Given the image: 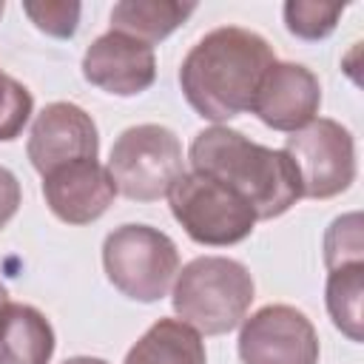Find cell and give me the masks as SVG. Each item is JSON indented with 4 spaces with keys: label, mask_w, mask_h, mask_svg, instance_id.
<instances>
[{
    "label": "cell",
    "mask_w": 364,
    "mask_h": 364,
    "mask_svg": "<svg viewBox=\"0 0 364 364\" xmlns=\"http://www.w3.org/2000/svg\"><path fill=\"white\" fill-rule=\"evenodd\" d=\"M293 162L307 199H330L344 193L355 179V142L353 134L327 117H316L293 131L282 148Z\"/></svg>",
    "instance_id": "obj_7"
},
{
    "label": "cell",
    "mask_w": 364,
    "mask_h": 364,
    "mask_svg": "<svg viewBox=\"0 0 364 364\" xmlns=\"http://www.w3.org/2000/svg\"><path fill=\"white\" fill-rule=\"evenodd\" d=\"M54 344V327L37 307L20 301L0 307V364H48Z\"/></svg>",
    "instance_id": "obj_13"
},
{
    "label": "cell",
    "mask_w": 364,
    "mask_h": 364,
    "mask_svg": "<svg viewBox=\"0 0 364 364\" xmlns=\"http://www.w3.org/2000/svg\"><path fill=\"white\" fill-rule=\"evenodd\" d=\"M196 3H176V0H122L111 9V31L128 34L154 48V43L165 40L176 31L191 14Z\"/></svg>",
    "instance_id": "obj_15"
},
{
    "label": "cell",
    "mask_w": 364,
    "mask_h": 364,
    "mask_svg": "<svg viewBox=\"0 0 364 364\" xmlns=\"http://www.w3.org/2000/svg\"><path fill=\"white\" fill-rule=\"evenodd\" d=\"M63 364H108V361L97 358V355H74V358H65Z\"/></svg>",
    "instance_id": "obj_22"
},
{
    "label": "cell",
    "mask_w": 364,
    "mask_h": 364,
    "mask_svg": "<svg viewBox=\"0 0 364 364\" xmlns=\"http://www.w3.org/2000/svg\"><path fill=\"white\" fill-rule=\"evenodd\" d=\"M6 301H9V290H6V284L0 282V307H3Z\"/></svg>",
    "instance_id": "obj_23"
},
{
    "label": "cell",
    "mask_w": 364,
    "mask_h": 364,
    "mask_svg": "<svg viewBox=\"0 0 364 364\" xmlns=\"http://www.w3.org/2000/svg\"><path fill=\"white\" fill-rule=\"evenodd\" d=\"M3 11H6V3H3V0H0V17H3Z\"/></svg>",
    "instance_id": "obj_24"
},
{
    "label": "cell",
    "mask_w": 364,
    "mask_h": 364,
    "mask_svg": "<svg viewBox=\"0 0 364 364\" xmlns=\"http://www.w3.org/2000/svg\"><path fill=\"white\" fill-rule=\"evenodd\" d=\"M102 267L122 296L151 304L168 296L179 273V250L151 225H122L102 242Z\"/></svg>",
    "instance_id": "obj_4"
},
{
    "label": "cell",
    "mask_w": 364,
    "mask_h": 364,
    "mask_svg": "<svg viewBox=\"0 0 364 364\" xmlns=\"http://www.w3.org/2000/svg\"><path fill=\"white\" fill-rule=\"evenodd\" d=\"M82 77L105 94L136 97L154 85L156 57L151 46L134 37L119 31H105L85 48Z\"/></svg>",
    "instance_id": "obj_10"
},
{
    "label": "cell",
    "mask_w": 364,
    "mask_h": 364,
    "mask_svg": "<svg viewBox=\"0 0 364 364\" xmlns=\"http://www.w3.org/2000/svg\"><path fill=\"white\" fill-rule=\"evenodd\" d=\"M23 11L40 31L65 40V37H74V31L80 26L82 6L74 0H40V3L28 0V3H23Z\"/></svg>",
    "instance_id": "obj_20"
},
{
    "label": "cell",
    "mask_w": 364,
    "mask_h": 364,
    "mask_svg": "<svg viewBox=\"0 0 364 364\" xmlns=\"http://www.w3.org/2000/svg\"><path fill=\"white\" fill-rule=\"evenodd\" d=\"M364 262V239H361V213L336 216L324 233V264L327 270Z\"/></svg>",
    "instance_id": "obj_18"
},
{
    "label": "cell",
    "mask_w": 364,
    "mask_h": 364,
    "mask_svg": "<svg viewBox=\"0 0 364 364\" xmlns=\"http://www.w3.org/2000/svg\"><path fill=\"white\" fill-rule=\"evenodd\" d=\"M253 296L256 284L242 262L228 256H199L176 273L171 304L179 321L199 336H222L245 321Z\"/></svg>",
    "instance_id": "obj_3"
},
{
    "label": "cell",
    "mask_w": 364,
    "mask_h": 364,
    "mask_svg": "<svg viewBox=\"0 0 364 364\" xmlns=\"http://www.w3.org/2000/svg\"><path fill=\"white\" fill-rule=\"evenodd\" d=\"M43 196L60 222L91 225L111 208L117 185L102 162L77 159L43 176Z\"/></svg>",
    "instance_id": "obj_12"
},
{
    "label": "cell",
    "mask_w": 364,
    "mask_h": 364,
    "mask_svg": "<svg viewBox=\"0 0 364 364\" xmlns=\"http://www.w3.org/2000/svg\"><path fill=\"white\" fill-rule=\"evenodd\" d=\"M122 364H208L202 336L179 318L154 321Z\"/></svg>",
    "instance_id": "obj_14"
},
{
    "label": "cell",
    "mask_w": 364,
    "mask_h": 364,
    "mask_svg": "<svg viewBox=\"0 0 364 364\" xmlns=\"http://www.w3.org/2000/svg\"><path fill=\"white\" fill-rule=\"evenodd\" d=\"M168 202L185 233L210 247H228L247 239L259 222L253 208L239 193L196 171H185L173 182Z\"/></svg>",
    "instance_id": "obj_6"
},
{
    "label": "cell",
    "mask_w": 364,
    "mask_h": 364,
    "mask_svg": "<svg viewBox=\"0 0 364 364\" xmlns=\"http://www.w3.org/2000/svg\"><path fill=\"white\" fill-rule=\"evenodd\" d=\"M242 364H318V333L290 304H267L242 321Z\"/></svg>",
    "instance_id": "obj_8"
},
{
    "label": "cell",
    "mask_w": 364,
    "mask_h": 364,
    "mask_svg": "<svg viewBox=\"0 0 364 364\" xmlns=\"http://www.w3.org/2000/svg\"><path fill=\"white\" fill-rule=\"evenodd\" d=\"M361 296H364V262L358 264H344L330 270L327 276V290H324V301H327V313L333 318V324L350 338V341H361L364 338V318H361Z\"/></svg>",
    "instance_id": "obj_16"
},
{
    "label": "cell",
    "mask_w": 364,
    "mask_h": 364,
    "mask_svg": "<svg viewBox=\"0 0 364 364\" xmlns=\"http://www.w3.org/2000/svg\"><path fill=\"white\" fill-rule=\"evenodd\" d=\"M321 85L318 77L301 63H273L256 91L253 114L273 131H299L318 117Z\"/></svg>",
    "instance_id": "obj_11"
},
{
    "label": "cell",
    "mask_w": 364,
    "mask_h": 364,
    "mask_svg": "<svg viewBox=\"0 0 364 364\" xmlns=\"http://www.w3.org/2000/svg\"><path fill=\"white\" fill-rule=\"evenodd\" d=\"M191 171L205 173L239 193L256 219H276L301 199V185L284 151L259 145L242 131L210 125L199 131L188 151Z\"/></svg>",
    "instance_id": "obj_2"
},
{
    "label": "cell",
    "mask_w": 364,
    "mask_h": 364,
    "mask_svg": "<svg viewBox=\"0 0 364 364\" xmlns=\"http://www.w3.org/2000/svg\"><path fill=\"white\" fill-rule=\"evenodd\" d=\"M20 199H23V191H20L17 176L0 165V228H6L11 222V216L20 208Z\"/></svg>",
    "instance_id": "obj_21"
},
{
    "label": "cell",
    "mask_w": 364,
    "mask_h": 364,
    "mask_svg": "<svg viewBox=\"0 0 364 364\" xmlns=\"http://www.w3.org/2000/svg\"><path fill=\"white\" fill-rule=\"evenodd\" d=\"M276 63L270 43L242 26L208 31L185 54L179 85L188 105L210 122H228L253 108L264 71Z\"/></svg>",
    "instance_id": "obj_1"
},
{
    "label": "cell",
    "mask_w": 364,
    "mask_h": 364,
    "mask_svg": "<svg viewBox=\"0 0 364 364\" xmlns=\"http://www.w3.org/2000/svg\"><path fill=\"white\" fill-rule=\"evenodd\" d=\"M26 154L40 176L77 159H97L100 134L91 114L74 102H48L31 122Z\"/></svg>",
    "instance_id": "obj_9"
},
{
    "label": "cell",
    "mask_w": 364,
    "mask_h": 364,
    "mask_svg": "<svg viewBox=\"0 0 364 364\" xmlns=\"http://www.w3.org/2000/svg\"><path fill=\"white\" fill-rule=\"evenodd\" d=\"M344 9L347 6H338V3L290 0V3H284V26L290 34H296L301 40H324L333 34Z\"/></svg>",
    "instance_id": "obj_17"
},
{
    "label": "cell",
    "mask_w": 364,
    "mask_h": 364,
    "mask_svg": "<svg viewBox=\"0 0 364 364\" xmlns=\"http://www.w3.org/2000/svg\"><path fill=\"white\" fill-rule=\"evenodd\" d=\"M31 111H34L31 91L0 68V142L17 139L26 122L31 119Z\"/></svg>",
    "instance_id": "obj_19"
},
{
    "label": "cell",
    "mask_w": 364,
    "mask_h": 364,
    "mask_svg": "<svg viewBox=\"0 0 364 364\" xmlns=\"http://www.w3.org/2000/svg\"><path fill=\"white\" fill-rule=\"evenodd\" d=\"M105 168L117 185V193L134 202H156L168 196L173 182L185 173L182 142L168 125H131L111 145Z\"/></svg>",
    "instance_id": "obj_5"
}]
</instances>
